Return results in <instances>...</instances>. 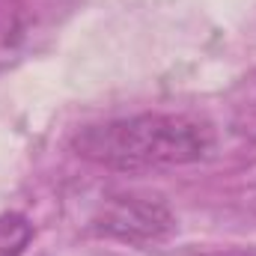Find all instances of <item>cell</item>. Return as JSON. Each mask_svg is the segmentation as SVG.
I'll list each match as a JSON object with an SVG mask.
<instances>
[{
    "instance_id": "obj_1",
    "label": "cell",
    "mask_w": 256,
    "mask_h": 256,
    "mask_svg": "<svg viewBox=\"0 0 256 256\" xmlns=\"http://www.w3.org/2000/svg\"><path fill=\"white\" fill-rule=\"evenodd\" d=\"M72 149L108 170H164L202 161L214 149V131L185 114H140L80 128Z\"/></svg>"
},
{
    "instance_id": "obj_2",
    "label": "cell",
    "mask_w": 256,
    "mask_h": 256,
    "mask_svg": "<svg viewBox=\"0 0 256 256\" xmlns=\"http://www.w3.org/2000/svg\"><path fill=\"white\" fill-rule=\"evenodd\" d=\"M104 230L120 236V238L146 242V238H161L164 232H170L173 218L161 202L128 196V202H116L114 212L104 214Z\"/></svg>"
},
{
    "instance_id": "obj_3",
    "label": "cell",
    "mask_w": 256,
    "mask_h": 256,
    "mask_svg": "<svg viewBox=\"0 0 256 256\" xmlns=\"http://www.w3.org/2000/svg\"><path fill=\"white\" fill-rule=\"evenodd\" d=\"M33 242V224L24 214H0V256H24Z\"/></svg>"
}]
</instances>
